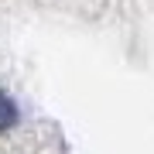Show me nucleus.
<instances>
[{"instance_id": "obj_1", "label": "nucleus", "mask_w": 154, "mask_h": 154, "mask_svg": "<svg viewBox=\"0 0 154 154\" xmlns=\"http://www.w3.org/2000/svg\"><path fill=\"white\" fill-rule=\"evenodd\" d=\"M14 123H17V103L0 89V134H7Z\"/></svg>"}]
</instances>
